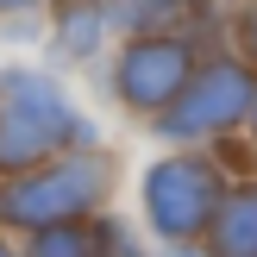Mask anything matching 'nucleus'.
Returning a JSON list of instances; mask_svg holds the SVG:
<instances>
[{
  "label": "nucleus",
  "instance_id": "nucleus-1",
  "mask_svg": "<svg viewBox=\"0 0 257 257\" xmlns=\"http://www.w3.org/2000/svg\"><path fill=\"white\" fill-rule=\"evenodd\" d=\"M100 119L75 100L69 75L38 57L0 63V182L44 170L63 151H100Z\"/></svg>",
  "mask_w": 257,
  "mask_h": 257
},
{
  "label": "nucleus",
  "instance_id": "nucleus-2",
  "mask_svg": "<svg viewBox=\"0 0 257 257\" xmlns=\"http://www.w3.org/2000/svg\"><path fill=\"white\" fill-rule=\"evenodd\" d=\"M232 182L238 176L220 163V151H151L132 170V226L157 251L207 245Z\"/></svg>",
  "mask_w": 257,
  "mask_h": 257
},
{
  "label": "nucleus",
  "instance_id": "nucleus-3",
  "mask_svg": "<svg viewBox=\"0 0 257 257\" xmlns=\"http://www.w3.org/2000/svg\"><path fill=\"white\" fill-rule=\"evenodd\" d=\"M125 182H132V170H125V157L113 145H100V151H63V157H50L44 170L7 182L0 226H7L13 238H32V232H44V226L119 213Z\"/></svg>",
  "mask_w": 257,
  "mask_h": 257
},
{
  "label": "nucleus",
  "instance_id": "nucleus-4",
  "mask_svg": "<svg viewBox=\"0 0 257 257\" xmlns=\"http://www.w3.org/2000/svg\"><path fill=\"white\" fill-rule=\"evenodd\" d=\"M251 107H257V69L232 50H207L188 88L176 94V107L145 125V138L157 151H220L245 138Z\"/></svg>",
  "mask_w": 257,
  "mask_h": 257
},
{
  "label": "nucleus",
  "instance_id": "nucleus-5",
  "mask_svg": "<svg viewBox=\"0 0 257 257\" xmlns=\"http://www.w3.org/2000/svg\"><path fill=\"white\" fill-rule=\"evenodd\" d=\"M207 44L188 32H157V38H119L100 69V88H107V107L119 113L125 125L145 132L151 119L176 107V94L188 88V75L201 69Z\"/></svg>",
  "mask_w": 257,
  "mask_h": 257
},
{
  "label": "nucleus",
  "instance_id": "nucleus-6",
  "mask_svg": "<svg viewBox=\"0 0 257 257\" xmlns=\"http://www.w3.org/2000/svg\"><path fill=\"white\" fill-rule=\"evenodd\" d=\"M119 25H113V0H50L44 13V57L50 69H107Z\"/></svg>",
  "mask_w": 257,
  "mask_h": 257
},
{
  "label": "nucleus",
  "instance_id": "nucleus-7",
  "mask_svg": "<svg viewBox=\"0 0 257 257\" xmlns=\"http://www.w3.org/2000/svg\"><path fill=\"white\" fill-rule=\"evenodd\" d=\"M207 257H257V170L232 182V195L207 232Z\"/></svg>",
  "mask_w": 257,
  "mask_h": 257
},
{
  "label": "nucleus",
  "instance_id": "nucleus-8",
  "mask_svg": "<svg viewBox=\"0 0 257 257\" xmlns=\"http://www.w3.org/2000/svg\"><path fill=\"white\" fill-rule=\"evenodd\" d=\"M113 220H119V213L69 220V226H44V232L19 238V245H25V257H113Z\"/></svg>",
  "mask_w": 257,
  "mask_h": 257
},
{
  "label": "nucleus",
  "instance_id": "nucleus-9",
  "mask_svg": "<svg viewBox=\"0 0 257 257\" xmlns=\"http://www.w3.org/2000/svg\"><path fill=\"white\" fill-rule=\"evenodd\" d=\"M220 50H232V57H245L251 69H257V0H238V7H226Z\"/></svg>",
  "mask_w": 257,
  "mask_h": 257
},
{
  "label": "nucleus",
  "instance_id": "nucleus-10",
  "mask_svg": "<svg viewBox=\"0 0 257 257\" xmlns=\"http://www.w3.org/2000/svg\"><path fill=\"white\" fill-rule=\"evenodd\" d=\"M113 257H163V251L132 226V213H119V220H113Z\"/></svg>",
  "mask_w": 257,
  "mask_h": 257
},
{
  "label": "nucleus",
  "instance_id": "nucleus-11",
  "mask_svg": "<svg viewBox=\"0 0 257 257\" xmlns=\"http://www.w3.org/2000/svg\"><path fill=\"white\" fill-rule=\"evenodd\" d=\"M50 0H0V19H44Z\"/></svg>",
  "mask_w": 257,
  "mask_h": 257
},
{
  "label": "nucleus",
  "instance_id": "nucleus-12",
  "mask_svg": "<svg viewBox=\"0 0 257 257\" xmlns=\"http://www.w3.org/2000/svg\"><path fill=\"white\" fill-rule=\"evenodd\" d=\"M0 257H25V245H19V238L7 232V226H0Z\"/></svg>",
  "mask_w": 257,
  "mask_h": 257
},
{
  "label": "nucleus",
  "instance_id": "nucleus-13",
  "mask_svg": "<svg viewBox=\"0 0 257 257\" xmlns=\"http://www.w3.org/2000/svg\"><path fill=\"white\" fill-rule=\"evenodd\" d=\"M163 257H207V245H170Z\"/></svg>",
  "mask_w": 257,
  "mask_h": 257
},
{
  "label": "nucleus",
  "instance_id": "nucleus-14",
  "mask_svg": "<svg viewBox=\"0 0 257 257\" xmlns=\"http://www.w3.org/2000/svg\"><path fill=\"white\" fill-rule=\"evenodd\" d=\"M245 145L257 151V107H251V125H245Z\"/></svg>",
  "mask_w": 257,
  "mask_h": 257
},
{
  "label": "nucleus",
  "instance_id": "nucleus-15",
  "mask_svg": "<svg viewBox=\"0 0 257 257\" xmlns=\"http://www.w3.org/2000/svg\"><path fill=\"white\" fill-rule=\"evenodd\" d=\"M220 7H238V0H220Z\"/></svg>",
  "mask_w": 257,
  "mask_h": 257
},
{
  "label": "nucleus",
  "instance_id": "nucleus-16",
  "mask_svg": "<svg viewBox=\"0 0 257 257\" xmlns=\"http://www.w3.org/2000/svg\"><path fill=\"white\" fill-rule=\"evenodd\" d=\"M0 201H7V182H0Z\"/></svg>",
  "mask_w": 257,
  "mask_h": 257
}]
</instances>
